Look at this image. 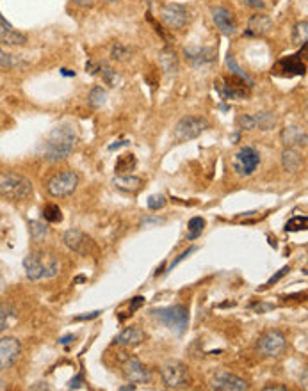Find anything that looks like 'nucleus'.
Segmentation results:
<instances>
[{
  "mask_svg": "<svg viewBox=\"0 0 308 391\" xmlns=\"http://www.w3.org/2000/svg\"><path fill=\"white\" fill-rule=\"evenodd\" d=\"M75 143H77L75 130L70 125H61L57 128H54L48 133V137L43 141L39 153H41V158H45L48 162L64 160V158H68L71 155Z\"/></svg>",
  "mask_w": 308,
  "mask_h": 391,
  "instance_id": "nucleus-1",
  "label": "nucleus"
},
{
  "mask_svg": "<svg viewBox=\"0 0 308 391\" xmlns=\"http://www.w3.org/2000/svg\"><path fill=\"white\" fill-rule=\"evenodd\" d=\"M23 269L25 276L31 281L39 280H50V277L59 274V262L54 255L45 251L31 253L27 258L23 260Z\"/></svg>",
  "mask_w": 308,
  "mask_h": 391,
  "instance_id": "nucleus-2",
  "label": "nucleus"
},
{
  "mask_svg": "<svg viewBox=\"0 0 308 391\" xmlns=\"http://www.w3.org/2000/svg\"><path fill=\"white\" fill-rule=\"evenodd\" d=\"M0 196L9 201H25L32 196V183L18 173H0Z\"/></svg>",
  "mask_w": 308,
  "mask_h": 391,
  "instance_id": "nucleus-3",
  "label": "nucleus"
},
{
  "mask_svg": "<svg viewBox=\"0 0 308 391\" xmlns=\"http://www.w3.org/2000/svg\"><path fill=\"white\" fill-rule=\"evenodd\" d=\"M151 317L157 318L159 322L175 331L176 334H182L189 325V310L182 304H175V306L168 308H159V310H151Z\"/></svg>",
  "mask_w": 308,
  "mask_h": 391,
  "instance_id": "nucleus-4",
  "label": "nucleus"
},
{
  "mask_svg": "<svg viewBox=\"0 0 308 391\" xmlns=\"http://www.w3.org/2000/svg\"><path fill=\"white\" fill-rule=\"evenodd\" d=\"M209 128V121L200 116H186L175 125L173 130V137L176 139V143H187L193 141L196 137H200L205 130Z\"/></svg>",
  "mask_w": 308,
  "mask_h": 391,
  "instance_id": "nucleus-5",
  "label": "nucleus"
},
{
  "mask_svg": "<svg viewBox=\"0 0 308 391\" xmlns=\"http://www.w3.org/2000/svg\"><path fill=\"white\" fill-rule=\"evenodd\" d=\"M79 187V176L75 171H63L54 175L46 183V190L54 198H66L71 196Z\"/></svg>",
  "mask_w": 308,
  "mask_h": 391,
  "instance_id": "nucleus-6",
  "label": "nucleus"
},
{
  "mask_svg": "<svg viewBox=\"0 0 308 391\" xmlns=\"http://www.w3.org/2000/svg\"><path fill=\"white\" fill-rule=\"evenodd\" d=\"M256 349L266 357H280L285 352V349H287V342H285V336L280 331L271 329V331L264 332L259 338Z\"/></svg>",
  "mask_w": 308,
  "mask_h": 391,
  "instance_id": "nucleus-7",
  "label": "nucleus"
},
{
  "mask_svg": "<svg viewBox=\"0 0 308 391\" xmlns=\"http://www.w3.org/2000/svg\"><path fill=\"white\" fill-rule=\"evenodd\" d=\"M159 16H161L162 23L168 29H171V31H180V29L186 27L191 20L189 11H187L182 4H173V2L162 6L161 11H159Z\"/></svg>",
  "mask_w": 308,
  "mask_h": 391,
  "instance_id": "nucleus-8",
  "label": "nucleus"
},
{
  "mask_svg": "<svg viewBox=\"0 0 308 391\" xmlns=\"http://www.w3.org/2000/svg\"><path fill=\"white\" fill-rule=\"evenodd\" d=\"M260 165V153L251 146H244L234 157V171L239 176H251Z\"/></svg>",
  "mask_w": 308,
  "mask_h": 391,
  "instance_id": "nucleus-9",
  "label": "nucleus"
},
{
  "mask_svg": "<svg viewBox=\"0 0 308 391\" xmlns=\"http://www.w3.org/2000/svg\"><path fill=\"white\" fill-rule=\"evenodd\" d=\"M162 381H164L166 388L169 389H176L182 388L184 384L189 382V370L184 363L180 361H169L162 367Z\"/></svg>",
  "mask_w": 308,
  "mask_h": 391,
  "instance_id": "nucleus-10",
  "label": "nucleus"
},
{
  "mask_svg": "<svg viewBox=\"0 0 308 391\" xmlns=\"http://www.w3.org/2000/svg\"><path fill=\"white\" fill-rule=\"evenodd\" d=\"M63 242L68 249H71L73 253L82 256H88L93 251V247H95L93 238L88 237L86 233H82L81 230H68L63 237Z\"/></svg>",
  "mask_w": 308,
  "mask_h": 391,
  "instance_id": "nucleus-11",
  "label": "nucleus"
},
{
  "mask_svg": "<svg viewBox=\"0 0 308 391\" xmlns=\"http://www.w3.org/2000/svg\"><path fill=\"white\" fill-rule=\"evenodd\" d=\"M21 345L13 336H2L0 338V370L11 368L20 357Z\"/></svg>",
  "mask_w": 308,
  "mask_h": 391,
  "instance_id": "nucleus-12",
  "label": "nucleus"
},
{
  "mask_svg": "<svg viewBox=\"0 0 308 391\" xmlns=\"http://www.w3.org/2000/svg\"><path fill=\"white\" fill-rule=\"evenodd\" d=\"M210 13H212V20L214 23H216V27L219 29L221 34L228 36V38L237 34V23H235V18L234 14H232V11H228L226 7L223 6H216L210 9Z\"/></svg>",
  "mask_w": 308,
  "mask_h": 391,
  "instance_id": "nucleus-13",
  "label": "nucleus"
},
{
  "mask_svg": "<svg viewBox=\"0 0 308 391\" xmlns=\"http://www.w3.org/2000/svg\"><path fill=\"white\" fill-rule=\"evenodd\" d=\"M212 389L217 391H246L248 389V382L244 379L237 377V375L230 374V372H219L212 377L210 382Z\"/></svg>",
  "mask_w": 308,
  "mask_h": 391,
  "instance_id": "nucleus-14",
  "label": "nucleus"
},
{
  "mask_svg": "<svg viewBox=\"0 0 308 391\" xmlns=\"http://www.w3.org/2000/svg\"><path fill=\"white\" fill-rule=\"evenodd\" d=\"M239 125L242 126V130H271L276 125V118L271 112H259V114L251 116H241Z\"/></svg>",
  "mask_w": 308,
  "mask_h": 391,
  "instance_id": "nucleus-15",
  "label": "nucleus"
},
{
  "mask_svg": "<svg viewBox=\"0 0 308 391\" xmlns=\"http://www.w3.org/2000/svg\"><path fill=\"white\" fill-rule=\"evenodd\" d=\"M0 43L7 46H23L27 43V36L16 31L2 14H0Z\"/></svg>",
  "mask_w": 308,
  "mask_h": 391,
  "instance_id": "nucleus-16",
  "label": "nucleus"
},
{
  "mask_svg": "<svg viewBox=\"0 0 308 391\" xmlns=\"http://www.w3.org/2000/svg\"><path fill=\"white\" fill-rule=\"evenodd\" d=\"M123 375L132 384H143L150 381V370L139 363L137 359H129L123 365Z\"/></svg>",
  "mask_w": 308,
  "mask_h": 391,
  "instance_id": "nucleus-17",
  "label": "nucleus"
},
{
  "mask_svg": "<svg viewBox=\"0 0 308 391\" xmlns=\"http://www.w3.org/2000/svg\"><path fill=\"white\" fill-rule=\"evenodd\" d=\"M273 29V20H271L267 14L260 13V14H253L248 21V29H246V36H266L267 32Z\"/></svg>",
  "mask_w": 308,
  "mask_h": 391,
  "instance_id": "nucleus-18",
  "label": "nucleus"
},
{
  "mask_svg": "<svg viewBox=\"0 0 308 391\" xmlns=\"http://www.w3.org/2000/svg\"><path fill=\"white\" fill-rule=\"evenodd\" d=\"M306 132L299 126H287L281 132V143L285 148H294V146H306Z\"/></svg>",
  "mask_w": 308,
  "mask_h": 391,
  "instance_id": "nucleus-19",
  "label": "nucleus"
},
{
  "mask_svg": "<svg viewBox=\"0 0 308 391\" xmlns=\"http://www.w3.org/2000/svg\"><path fill=\"white\" fill-rule=\"evenodd\" d=\"M144 338H146V334H144L143 329H139V327H126L125 331H121L118 336H116L114 343H116V345L134 347V345H139V343H143Z\"/></svg>",
  "mask_w": 308,
  "mask_h": 391,
  "instance_id": "nucleus-20",
  "label": "nucleus"
},
{
  "mask_svg": "<svg viewBox=\"0 0 308 391\" xmlns=\"http://www.w3.org/2000/svg\"><path fill=\"white\" fill-rule=\"evenodd\" d=\"M186 57L194 66H203V64L212 63L216 52L210 48H186Z\"/></svg>",
  "mask_w": 308,
  "mask_h": 391,
  "instance_id": "nucleus-21",
  "label": "nucleus"
},
{
  "mask_svg": "<svg viewBox=\"0 0 308 391\" xmlns=\"http://www.w3.org/2000/svg\"><path fill=\"white\" fill-rule=\"evenodd\" d=\"M112 185L119 190H125V192H137L143 185V180L137 178V176H130V175H119L112 180Z\"/></svg>",
  "mask_w": 308,
  "mask_h": 391,
  "instance_id": "nucleus-22",
  "label": "nucleus"
},
{
  "mask_svg": "<svg viewBox=\"0 0 308 391\" xmlns=\"http://www.w3.org/2000/svg\"><path fill=\"white\" fill-rule=\"evenodd\" d=\"M159 63H161L162 70L166 71V73L169 75V77H175L176 73H178V57H176V53L173 52V50L169 48H164L161 53H159Z\"/></svg>",
  "mask_w": 308,
  "mask_h": 391,
  "instance_id": "nucleus-23",
  "label": "nucleus"
},
{
  "mask_svg": "<svg viewBox=\"0 0 308 391\" xmlns=\"http://www.w3.org/2000/svg\"><path fill=\"white\" fill-rule=\"evenodd\" d=\"M301 155L299 151H296L294 148H285L284 153H281V165H284L285 171L289 173H296L301 167Z\"/></svg>",
  "mask_w": 308,
  "mask_h": 391,
  "instance_id": "nucleus-24",
  "label": "nucleus"
},
{
  "mask_svg": "<svg viewBox=\"0 0 308 391\" xmlns=\"http://www.w3.org/2000/svg\"><path fill=\"white\" fill-rule=\"evenodd\" d=\"M18 311L11 304H0V332L7 331L16 322Z\"/></svg>",
  "mask_w": 308,
  "mask_h": 391,
  "instance_id": "nucleus-25",
  "label": "nucleus"
},
{
  "mask_svg": "<svg viewBox=\"0 0 308 391\" xmlns=\"http://www.w3.org/2000/svg\"><path fill=\"white\" fill-rule=\"evenodd\" d=\"M278 66L284 68V71L289 75H303L306 70V66L298 59V55H292V57H287V59L280 61Z\"/></svg>",
  "mask_w": 308,
  "mask_h": 391,
  "instance_id": "nucleus-26",
  "label": "nucleus"
},
{
  "mask_svg": "<svg viewBox=\"0 0 308 391\" xmlns=\"http://www.w3.org/2000/svg\"><path fill=\"white\" fill-rule=\"evenodd\" d=\"M107 101V91L102 88V86H95V88L89 91V96H88V103L95 108H102Z\"/></svg>",
  "mask_w": 308,
  "mask_h": 391,
  "instance_id": "nucleus-27",
  "label": "nucleus"
},
{
  "mask_svg": "<svg viewBox=\"0 0 308 391\" xmlns=\"http://www.w3.org/2000/svg\"><path fill=\"white\" fill-rule=\"evenodd\" d=\"M23 64L25 63L20 57L11 55V53L4 52V50L0 48V68H4V70H14V68H20L23 66Z\"/></svg>",
  "mask_w": 308,
  "mask_h": 391,
  "instance_id": "nucleus-28",
  "label": "nucleus"
},
{
  "mask_svg": "<svg viewBox=\"0 0 308 391\" xmlns=\"http://www.w3.org/2000/svg\"><path fill=\"white\" fill-rule=\"evenodd\" d=\"M306 34H308L306 20L298 21V23L294 25V32H292V43H294V45H305V43H306Z\"/></svg>",
  "mask_w": 308,
  "mask_h": 391,
  "instance_id": "nucleus-29",
  "label": "nucleus"
},
{
  "mask_svg": "<svg viewBox=\"0 0 308 391\" xmlns=\"http://www.w3.org/2000/svg\"><path fill=\"white\" fill-rule=\"evenodd\" d=\"M203 228H205V220L201 219V217H193V219L189 220V228H187V238H189V240L198 238L201 235V231H203Z\"/></svg>",
  "mask_w": 308,
  "mask_h": 391,
  "instance_id": "nucleus-30",
  "label": "nucleus"
},
{
  "mask_svg": "<svg viewBox=\"0 0 308 391\" xmlns=\"http://www.w3.org/2000/svg\"><path fill=\"white\" fill-rule=\"evenodd\" d=\"M98 71H100V75H102V78L105 80V84L114 86L116 82H118V75H116V71L112 70V68L109 66L107 63H100L98 68L95 70V73H98Z\"/></svg>",
  "mask_w": 308,
  "mask_h": 391,
  "instance_id": "nucleus-31",
  "label": "nucleus"
},
{
  "mask_svg": "<svg viewBox=\"0 0 308 391\" xmlns=\"http://www.w3.org/2000/svg\"><path fill=\"white\" fill-rule=\"evenodd\" d=\"M43 219L46 222H61L63 220V213H61V208L57 205H46L43 208Z\"/></svg>",
  "mask_w": 308,
  "mask_h": 391,
  "instance_id": "nucleus-32",
  "label": "nucleus"
},
{
  "mask_svg": "<svg viewBox=\"0 0 308 391\" xmlns=\"http://www.w3.org/2000/svg\"><path fill=\"white\" fill-rule=\"evenodd\" d=\"M226 66H228V70L232 71V73L235 75V77H239V78H242V80L246 82L248 86H253V82H251V78L248 77V75L244 73V71L239 68V64H237V61L234 59V55H228L226 57Z\"/></svg>",
  "mask_w": 308,
  "mask_h": 391,
  "instance_id": "nucleus-33",
  "label": "nucleus"
},
{
  "mask_svg": "<svg viewBox=\"0 0 308 391\" xmlns=\"http://www.w3.org/2000/svg\"><path fill=\"white\" fill-rule=\"evenodd\" d=\"M136 167V158L134 155H121L116 162V171L118 173H125V171H130V169Z\"/></svg>",
  "mask_w": 308,
  "mask_h": 391,
  "instance_id": "nucleus-34",
  "label": "nucleus"
},
{
  "mask_svg": "<svg viewBox=\"0 0 308 391\" xmlns=\"http://www.w3.org/2000/svg\"><path fill=\"white\" fill-rule=\"evenodd\" d=\"M29 228H31V237H32V240H41L43 237L46 235V226L45 224H41V222H38V220H32V222H29Z\"/></svg>",
  "mask_w": 308,
  "mask_h": 391,
  "instance_id": "nucleus-35",
  "label": "nucleus"
},
{
  "mask_svg": "<svg viewBox=\"0 0 308 391\" xmlns=\"http://www.w3.org/2000/svg\"><path fill=\"white\" fill-rule=\"evenodd\" d=\"M111 57L112 59H116V61H126L130 57V50L126 48L123 43H116V45L112 46V50H111Z\"/></svg>",
  "mask_w": 308,
  "mask_h": 391,
  "instance_id": "nucleus-36",
  "label": "nucleus"
},
{
  "mask_svg": "<svg viewBox=\"0 0 308 391\" xmlns=\"http://www.w3.org/2000/svg\"><path fill=\"white\" fill-rule=\"evenodd\" d=\"M306 222H308V219L305 215L303 217H292L291 220L287 222V226H285V230L287 231H299V230H305L306 228Z\"/></svg>",
  "mask_w": 308,
  "mask_h": 391,
  "instance_id": "nucleus-37",
  "label": "nucleus"
},
{
  "mask_svg": "<svg viewBox=\"0 0 308 391\" xmlns=\"http://www.w3.org/2000/svg\"><path fill=\"white\" fill-rule=\"evenodd\" d=\"M166 206V198L162 194H153V196H150L148 198V208L150 210H161V208H164Z\"/></svg>",
  "mask_w": 308,
  "mask_h": 391,
  "instance_id": "nucleus-38",
  "label": "nucleus"
},
{
  "mask_svg": "<svg viewBox=\"0 0 308 391\" xmlns=\"http://www.w3.org/2000/svg\"><path fill=\"white\" fill-rule=\"evenodd\" d=\"M289 270H291V269H289V267H284V269H280V270H278L276 274H274L273 277H271L269 281H267L266 285H267V287H271V285H274V283H276V281H280L281 277L285 276V274H289Z\"/></svg>",
  "mask_w": 308,
  "mask_h": 391,
  "instance_id": "nucleus-39",
  "label": "nucleus"
},
{
  "mask_svg": "<svg viewBox=\"0 0 308 391\" xmlns=\"http://www.w3.org/2000/svg\"><path fill=\"white\" fill-rule=\"evenodd\" d=\"M241 2L248 4V6L253 7V9H260V11L266 9V4H264L262 0H241Z\"/></svg>",
  "mask_w": 308,
  "mask_h": 391,
  "instance_id": "nucleus-40",
  "label": "nucleus"
},
{
  "mask_svg": "<svg viewBox=\"0 0 308 391\" xmlns=\"http://www.w3.org/2000/svg\"><path fill=\"white\" fill-rule=\"evenodd\" d=\"M141 304H144V297H136V299L132 300V304H130V313H134Z\"/></svg>",
  "mask_w": 308,
  "mask_h": 391,
  "instance_id": "nucleus-41",
  "label": "nucleus"
},
{
  "mask_svg": "<svg viewBox=\"0 0 308 391\" xmlns=\"http://www.w3.org/2000/svg\"><path fill=\"white\" fill-rule=\"evenodd\" d=\"M102 311H91L88 315H81V317H75V320H91V318H96Z\"/></svg>",
  "mask_w": 308,
  "mask_h": 391,
  "instance_id": "nucleus-42",
  "label": "nucleus"
},
{
  "mask_svg": "<svg viewBox=\"0 0 308 391\" xmlns=\"http://www.w3.org/2000/svg\"><path fill=\"white\" fill-rule=\"evenodd\" d=\"M81 382H82V375H77L75 379H71V382H70V388H81Z\"/></svg>",
  "mask_w": 308,
  "mask_h": 391,
  "instance_id": "nucleus-43",
  "label": "nucleus"
},
{
  "mask_svg": "<svg viewBox=\"0 0 308 391\" xmlns=\"http://www.w3.org/2000/svg\"><path fill=\"white\" fill-rule=\"evenodd\" d=\"M266 391H269V389H278V391H285L287 389V386H281V384H269V386H266L264 388Z\"/></svg>",
  "mask_w": 308,
  "mask_h": 391,
  "instance_id": "nucleus-44",
  "label": "nucleus"
},
{
  "mask_svg": "<svg viewBox=\"0 0 308 391\" xmlns=\"http://www.w3.org/2000/svg\"><path fill=\"white\" fill-rule=\"evenodd\" d=\"M77 6H82V7H88V6H91L93 4V0H73Z\"/></svg>",
  "mask_w": 308,
  "mask_h": 391,
  "instance_id": "nucleus-45",
  "label": "nucleus"
},
{
  "mask_svg": "<svg viewBox=\"0 0 308 391\" xmlns=\"http://www.w3.org/2000/svg\"><path fill=\"white\" fill-rule=\"evenodd\" d=\"M70 340H75V336H64V338H61V343H63V345H68V343H70Z\"/></svg>",
  "mask_w": 308,
  "mask_h": 391,
  "instance_id": "nucleus-46",
  "label": "nucleus"
},
{
  "mask_svg": "<svg viewBox=\"0 0 308 391\" xmlns=\"http://www.w3.org/2000/svg\"><path fill=\"white\" fill-rule=\"evenodd\" d=\"M126 144H129V141H121V143H118V144H112L111 150H116V148H119V146H126Z\"/></svg>",
  "mask_w": 308,
  "mask_h": 391,
  "instance_id": "nucleus-47",
  "label": "nucleus"
},
{
  "mask_svg": "<svg viewBox=\"0 0 308 391\" xmlns=\"http://www.w3.org/2000/svg\"><path fill=\"white\" fill-rule=\"evenodd\" d=\"M129 389H136V386H121L119 391H129Z\"/></svg>",
  "mask_w": 308,
  "mask_h": 391,
  "instance_id": "nucleus-48",
  "label": "nucleus"
},
{
  "mask_svg": "<svg viewBox=\"0 0 308 391\" xmlns=\"http://www.w3.org/2000/svg\"><path fill=\"white\" fill-rule=\"evenodd\" d=\"M63 75H66V77H71V75H75V71H70V70H63Z\"/></svg>",
  "mask_w": 308,
  "mask_h": 391,
  "instance_id": "nucleus-49",
  "label": "nucleus"
},
{
  "mask_svg": "<svg viewBox=\"0 0 308 391\" xmlns=\"http://www.w3.org/2000/svg\"><path fill=\"white\" fill-rule=\"evenodd\" d=\"M107 2H116V0H107Z\"/></svg>",
  "mask_w": 308,
  "mask_h": 391,
  "instance_id": "nucleus-50",
  "label": "nucleus"
}]
</instances>
